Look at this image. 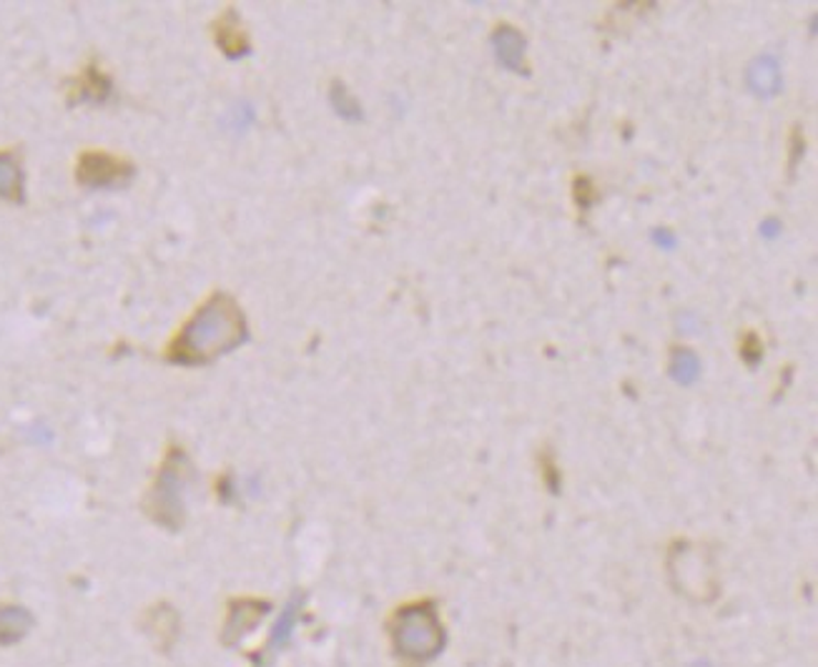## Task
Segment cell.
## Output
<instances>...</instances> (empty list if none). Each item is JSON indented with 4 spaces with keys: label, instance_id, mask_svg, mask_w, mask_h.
Masks as SVG:
<instances>
[{
    "label": "cell",
    "instance_id": "1",
    "mask_svg": "<svg viewBox=\"0 0 818 667\" xmlns=\"http://www.w3.org/2000/svg\"><path fill=\"white\" fill-rule=\"evenodd\" d=\"M247 341V319L227 294H214L171 341L168 359L176 364H209Z\"/></svg>",
    "mask_w": 818,
    "mask_h": 667
},
{
    "label": "cell",
    "instance_id": "2",
    "mask_svg": "<svg viewBox=\"0 0 818 667\" xmlns=\"http://www.w3.org/2000/svg\"><path fill=\"white\" fill-rule=\"evenodd\" d=\"M394 643L402 655L415 657V660L435 657L445 643V630L435 610L427 605L402 610L394 622Z\"/></svg>",
    "mask_w": 818,
    "mask_h": 667
},
{
    "label": "cell",
    "instance_id": "3",
    "mask_svg": "<svg viewBox=\"0 0 818 667\" xmlns=\"http://www.w3.org/2000/svg\"><path fill=\"white\" fill-rule=\"evenodd\" d=\"M188 477H192V472H188V462L184 455L171 457L166 470L161 472L154 486V515L164 525H178L182 522Z\"/></svg>",
    "mask_w": 818,
    "mask_h": 667
},
{
    "label": "cell",
    "instance_id": "4",
    "mask_svg": "<svg viewBox=\"0 0 818 667\" xmlns=\"http://www.w3.org/2000/svg\"><path fill=\"white\" fill-rule=\"evenodd\" d=\"M133 168L126 161L109 156V153H86L78 161V182L91 188H111L121 186L131 178Z\"/></svg>",
    "mask_w": 818,
    "mask_h": 667
},
{
    "label": "cell",
    "instance_id": "5",
    "mask_svg": "<svg viewBox=\"0 0 818 667\" xmlns=\"http://www.w3.org/2000/svg\"><path fill=\"white\" fill-rule=\"evenodd\" d=\"M670 570L676 575L678 588L686 594L696 592V600H708L706 588L713 592V577H710V567L704 562V553L698 549H676L670 557Z\"/></svg>",
    "mask_w": 818,
    "mask_h": 667
},
{
    "label": "cell",
    "instance_id": "6",
    "mask_svg": "<svg viewBox=\"0 0 818 667\" xmlns=\"http://www.w3.org/2000/svg\"><path fill=\"white\" fill-rule=\"evenodd\" d=\"M492 51H494V58H498L508 70L527 74V68H525L527 41L517 29H512V25H500V29L492 33Z\"/></svg>",
    "mask_w": 818,
    "mask_h": 667
},
{
    "label": "cell",
    "instance_id": "7",
    "mask_svg": "<svg viewBox=\"0 0 818 667\" xmlns=\"http://www.w3.org/2000/svg\"><path fill=\"white\" fill-rule=\"evenodd\" d=\"M745 80L749 88L761 98H771L781 91V66L776 58L761 56L756 58L745 70Z\"/></svg>",
    "mask_w": 818,
    "mask_h": 667
},
{
    "label": "cell",
    "instance_id": "8",
    "mask_svg": "<svg viewBox=\"0 0 818 667\" xmlns=\"http://www.w3.org/2000/svg\"><path fill=\"white\" fill-rule=\"evenodd\" d=\"M217 41L219 46L229 53V56H244V53L249 51V41H247V33L241 31V25L237 21V13L229 11L227 15L221 18V21L217 23Z\"/></svg>",
    "mask_w": 818,
    "mask_h": 667
},
{
    "label": "cell",
    "instance_id": "9",
    "mask_svg": "<svg viewBox=\"0 0 818 667\" xmlns=\"http://www.w3.org/2000/svg\"><path fill=\"white\" fill-rule=\"evenodd\" d=\"M0 198L23 201V171L13 153H0Z\"/></svg>",
    "mask_w": 818,
    "mask_h": 667
},
{
    "label": "cell",
    "instance_id": "10",
    "mask_svg": "<svg viewBox=\"0 0 818 667\" xmlns=\"http://www.w3.org/2000/svg\"><path fill=\"white\" fill-rule=\"evenodd\" d=\"M670 376L678 384H683V386L698 382V376H700V359L696 357V351L683 349V347L673 349V354H670Z\"/></svg>",
    "mask_w": 818,
    "mask_h": 667
},
{
    "label": "cell",
    "instance_id": "11",
    "mask_svg": "<svg viewBox=\"0 0 818 667\" xmlns=\"http://www.w3.org/2000/svg\"><path fill=\"white\" fill-rule=\"evenodd\" d=\"M31 627V615L23 608L0 610V643H15Z\"/></svg>",
    "mask_w": 818,
    "mask_h": 667
},
{
    "label": "cell",
    "instance_id": "12",
    "mask_svg": "<svg viewBox=\"0 0 818 667\" xmlns=\"http://www.w3.org/2000/svg\"><path fill=\"white\" fill-rule=\"evenodd\" d=\"M264 615V608L262 605H237L233 608V615L229 620V627H227V639L231 643H237V639L249 633L251 627L257 625L259 617Z\"/></svg>",
    "mask_w": 818,
    "mask_h": 667
},
{
    "label": "cell",
    "instance_id": "13",
    "mask_svg": "<svg viewBox=\"0 0 818 667\" xmlns=\"http://www.w3.org/2000/svg\"><path fill=\"white\" fill-rule=\"evenodd\" d=\"M109 96V80H106L96 68H88L84 76H80L78 86H76V101H103Z\"/></svg>",
    "mask_w": 818,
    "mask_h": 667
},
{
    "label": "cell",
    "instance_id": "14",
    "mask_svg": "<svg viewBox=\"0 0 818 667\" xmlns=\"http://www.w3.org/2000/svg\"><path fill=\"white\" fill-rule=\"evenodd\" d=\"M331 106H335V111L341 116V119L347 121H359L362 119V108H359L357 98L347 91L345 84H337L331 86Z\"/></svg>",
    "mask_w": 818,
    "mask_h": 667
},
{
    "label": "cell",
    "instance_id": "15",
    "mask_svg": "<svg viewBox=\"0 0 818 667\" xmlns=\"http://www.w3.org/2000/svg\"><path fill=\"white\" fill-rule=\"evenodd\" d=\"M296 615H299V600H292L290 605H286V610L282 612V617H279L274 633H272V643H269L272 650H279V647H282L286 639L292 637L294 625H296Z\"/></svg>",
    "mask_w": 818,
    "mask_h": 667
},
{
    "label": "cell",
    "instance_id": "16",
    "mask_svg": "<svg viewBox=\"0 0 818 667\" xmlns=\"http://www.w3.org/2000/svg\"><path fill=\"white\" fill-rule=\"evenodd\" d=\"M743 357L745 359H749V362L751 364H756L759 362V357L763 354V349H761V341H759V337H756V334H749V337H745L743 339Z\"/></svg>",
    "mask_w": 818,
    "mask_h": 667
},
{
    "label": "cell",
    "instance_id": "17",
    "mask_svg": "<svg viewBox=\"0 0 818 667\" xmlns=\"http://www.w3.org/2000/svg\"><path fill=\"white\" fill-rule=\"evenodd\" d=\"M653 239L658 241V243H665V249L676 247V237H673V233L668 229H655L653 231Z\"/></svg>",
    "mask_w": 818,
    "mask_h": 667
},
{
    "label": "cell",
    "instance_id": "18",
    "mask_svg": "<svg viewBox=\"0 0 818 667\" xmlns=\"http://www.w3.org/2000/svg\"><path fill=\"white\" fill-rule=\"evenodd\" d=\"M761 233H763V237H768V239H773V237H778V233H781V227H778V221H776V219H771V221H766V223H763V229H761Z\"/></svg>",
    "mask_w": 818,
    "mask_h": 667
},
{
    "label": "cell",
    "instance_id": "19",
    "mask_svg": "<svg viewBox=\"0 0 818 667\" xmlns=\"http://www.w3.org/2000/svg\"><path fill=\"white\" fill-rule=\"evenodd\" d=\"M582 186H586V188L575 186V192H578V201H580L582 206H588V204H590V184H588V178H582Z\"/></svg>",
    "mask_w": 818,
    "mask_h": 667
},
{
    "label": "cell",
    "instance_id": "20",
    "mask_svg": "<svg viewBox=\"0 0 818 667\" xmlns=\"http://www.w3.org/2000/svg\"><path fill=\"white\" fill-rule=\"evenodd\" d=\"M694 667H710L708 663H698V665H694Z\"/></svg>",
    "mask_w": 818,
    "mask_h": 667
}]
</instances>
